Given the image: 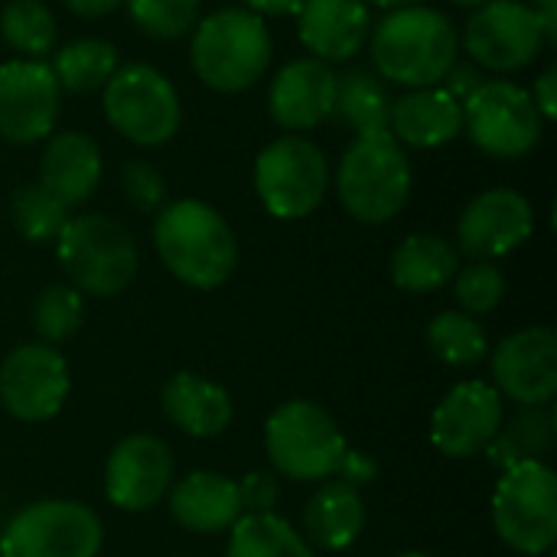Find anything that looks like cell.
Instances as JSON below:
<instances>
[{
  "instance_id": "obj_1",
  "label": "cell",
  "mask_w": 557,
  "mask_h": 557,
  "mask_svg": "<svg viewBox=\"0 0 557 557\" xmlns=\"http://www.w3.org/2000/svg\"><path fill=\"white\" fill-rule=\"evenodd\" d=\"M375 72L401 88L441 85L460 55V36L447 13L414 3L388 10L369 33Z\"/></svg>"
},
{
  "instance_id": "obj_2",
  "label": "cell",
  "mask_w": 557,
  "mask_h": 557,
  "mask_svg": "<svg viewBox=\"0 0 557 557\" xmlns=\"http://www.w3.org/2000/svg\"><path fill=\"white\" fill-rule=\"evenodd\" d=\"M153 248L163 268L193 290L222 287L238 264L232 225L202 199L166 202L153 222Z\"/></svg>"
},
{
  "instance_id": "obj_3",
  "label": "cell",
  "mask_w": 557,
  "mask_h": 557,
  "mask_svg": "<svg viewBox=\"0 0 557 557\" xmlns=\"http://www.w3.org/2000/svg\"><path fill=\"white\" fill-rule=\"evenodd\" d=\"M274 55L268 23L245 7H222L196 23L189 62L212 91L235 95L261 82Z\"/></svg>"
},
{
  "instance_id": "obj_4",
  "label": "cell",
  "mask_w": 557,
  "mask_h": 557,
  "mask_svg": "<svg viewBox=\"0 0 557 557\" xmlns=\"http://www.w3.org/2000/svg\"><path fill=\"white\" fill-rule=\"evenodd\" d=\"M411 160L388 131L359 134L343 150L336 166L339 206L366 225L395 219L411 196Z\"/></svg>"
},
{
  "instance_id": "obj_5",
  "label": "cell",
  "mask_w": 557,
  "mask_h": 557,
  "mask_svg": "<svg viewBox=\"0 0 557 557\" xmlns=\"http://www.w3.org/2000/svg\"><path fill=\"white\" fill-rule=\"evenodd\" d=\"M55 258L69 284L85 297H114L137 277V242L111 215H72L55 235Z\"/></svg>"
},
{
  "instance_id": "obj_6",
  "label": "cell",
  "mask_w": 557,
  "mask_h": 557,
  "mask_svg": "<svg viewBox=\"0 0 557 557\" xmlns=\"http://www.w3.org/2000/svg\"><path fill=\"white\" fill-rule=\"evenodd\" d=\"M346 450L349 444L333 414L307 398L284 401L264 424V454L271 470L294 483L333 480Z\"/></svg>"
},
{
  "instance_id": "obj_7",
  "label": "cell",
  "mask_w": 557,
  "mask_h": 557,
  "mask_svg": "<svg viewBox=\"0 0 557 557\" xmlns=\"http://www.w3.org/2000/svg\"><path fill=\"white\" fill-rule=\"evenodd\" d=\"M493 529L519 555H552L557 545V476L545 460L503 470L493 493Z\"/></svg>"
},
{
  "instance_id": "obj_8",
  "label": "cell",
  "mask_w": 557,
  "mask_h": 557,
  "mask_svg": "<svg viewBox=\"0 0 557 557\" xmlns=\"http://www.w3.org/2000/svg\"><path fill=\"white\" fill-rule=\"evenodd\" d=\"M101 108L108 124L137 147H163L183 124L173 82L147 62L117 65L101 88Z\"/></svg>"
},
{
  "instance_id": "obj_9",
  "label": "cell",
  "mask_w": 557,
  "mask_h": 557,
  "mask_svg": "<svg viewBox=\"0 0 557 557\" xmlns=\"http://www.w3.org/2000/svg\"><path fill=\"white\" fill-rule=\"evenodd\" d=\"M330 180L323 150L300 134L271 140L255 160V193L261 206L284 222L313 215L326 199Z\"/></svg>"
},
{
  "instance_id": "obj_10",
  "label": "cell",
  "mask_w": 557,
  "mask_h": 557,
  "mask_svg": "<svg viewBox=\"0 0 557 557\" xmlns=\"http://www.w3.org/2000/svg\"><path fill=\"white\" fill-rule=\"evenodd\" d=\"M104 525L78 499H39L23 506L0 535V557H98Z\"/></svg>"
},
{
  "instance_id": "obj_11",
  "label": "cell",
  "mask_w": 557,
  "mask_h": 557,
  "mask_svg": "<svg viewBox=\"0 0 557 557\" xmlns=\"http://www.w3.org/2000/svg\"><path fill=\"white\" fill-rule=\"evenodd\" d=\"M463 131L486 157L522 160L542 144L545 117L529 88L506 78H486L463 101Z\"/></svg>"
},
{
  "instance_id": "obj_12",
  "label": "cell",
  "mask_w": 557,
  "mask_h": 557,
  "mask_svg": "<svg viewBox=\"0 0 557 557\" xmlns=\"http://www.w3.org/2000/svg\"><path fill=\"white\" fill-rule=\"evenodd\" d=\"M548 46L535 13L522 0H490L473 10L463 26V49L470 62L486 72L529 69Z\"/></svg>"
},
{
  "instance_id": "obj_13",
  "label": "cell",
  "mask_w": 557,
  "mask_h": 557,
  "mask_svg": "<svg viewBox=\"0 0 557 557\" xmlns=\"http://www.w3.org/2000/svg\"><path fill=\"white\" fill-rule=\"evenodd\" d=\"M72 388L69 362L55 346L23 343L0 362V405L10 418L39 424L62 411Z\"/></svg>"
},
{
  "instance_id": "obj_14",
  "label": "cell",
  "mask_w": 557,
  "mask_h": 557,
  "mask_svg": "<svg viewBox=\"0 0 557 557\" xmlns=\"http://www.w3.org/2000/svg\"><path fill=\"white\" fill-rule=\"evenodd\" d=\"M62 88L46 59H10L0 65V137L36 144L55 131Z\"/></svg>"
},
{
  "instance_id": "obj_15",
  "label": "cell",
  "mask_w": 557,
  "mask_h": 557,
  "mask_svg": "<svg viewBox=\"0 0 557 557\" xmlns=\"http://www.w3.org/2000/svg\"><path fill=\"white\" fill-rule=\"evenodd\" d=\"M173 450L157 434H127L104 460V496L121 512H150L173 486Z\"/></svg>"
},
{
  "instance_id": "obj_16",
  "label": "cell",
  "mask_w": 557,
  "mask_h": 557,
  "mask_svg": "<svg viewBox=\"0 0 557 557\" xmlns=\"http://www.w3.org/2000/svg\"><path fill=\"white\" fill-rule=\"evenodd\" d=\"M506 424L503 395L480 379L454 385L431 414V444L454 460H470L486 450V444Z\"/></svg>"
},
{
  "instance_id": "obj_17",
  "label": "cell",
  "mask_w": 557,
  "mask_h": 557,
  "mask_svg": "<svg viewBox=\"0 0 557 557\" xmlns=\"http://www.w3.org/2000/svg\"><path fill=\"white\" fill-rule=\"evenodd\" d=\"M535 235V209L519 189H486L457 219V245L473 261L506 258Z\"/></svg>"
},
{
  "instance_id": "obj_18",
  "label": "cell",
  "mask_w": 557,
  "mask_h": 557,
  "mask_svg": "<svg viewBox=\"0 0 557 557\" xmlns=\"http://www.w3.org/2000/svg\"><path fill=\"white\" fill-rule=\"evenodd\" d=\"M493 388L522 408L552 405L557 395L555 330L532 326L506 336L493 352Z\"/></svg>"
},
{
  "instance_id": "obj_19",
  "label": "cell",
  "mask_w": 557,
  "mask_h": 557,
  "mask_svg": "<svg viewBox=\"0 0 557 557\" xmlns=\"http://www.w3.org/2000/svg\"><path fill=\"white\" fill-rule=\"evenodd\" d=\"M333 98H336V72L326 62L304 55V59H290L274 75L268 91V114L287 134H300L320 127L330 117Z\"/></svg>"
},
{
  "instance_id": "obj_20",
  "label": "cell",
  "mask_w": 557,
  "mask_h": 557,
  "mask_svg": "<svg viewBox=\"0 0 557 557\" xmlns=\"http://www.w3.org/2000/svg\"><path fill=\"white\" fill-rule=\"evenodd\" d=\"M372 33L366 0H307L297 13V36L320 62H349Z\"/></svg>"
},
{
  "instance_id": "obj_21",
  "label": "cell",
  "mask_w": 557,
  "mask_h": 557,
  "mask_svg": "<svg viewBox=\"0 0 557 557\" xmlns=\"http://www.w3.org/2000/svg\"><path fill=\"white\" fill-rule=\"evenodd\" d=\"M170 516L193 535H219L228 532L242 516L238 480L215 470H193L183 480H173L166 493Z\"/></svg>"
},
{
  "instance_id": "obj_22",
  "label": "cell",
  "mask_w": 557,
  "mask_h": 557,
  "mask_svg": "<svg viewBox=\"0 0 557 557\" xmlns=\"http://www.w3.org/2000/svg\"><path fill=\"white\" fill-rule=\"evenodd\" d=\"M388 134L414 150L444 147L463 134V104L441 85L411 88L401 98H392Z\"/></svg>"
},
{
  "instance_id": "obj_23",
  "label": "cell",
  "mask_w": 557,
  "mask_h": 557,
  "mask_svg": "<svg viewBox=\"0 0 557 557\" xmlns=\"http://www.w3.org/2000/svg\"><path fill=\"white\" fill-rule=\"evenodd\" d=\"M101 170L104 163L95 137H88L85 131L49 134V144L42 147L39 157V183L69 209L95 196L101 183Z\"/></svg>"
},
{
  "instance_id": "obj_24",
  "label": "cell",
  "mask_w": 557,
  "mask_h": 557,
  "mask_svg": "<svg viewBox=\"0 0 557 557\" xmlns=\"http://www.w3.org/2000/svg\"><path fill=\"white\" fill-rule=\"evenodd\" d=\"M160 405H163V414L173 421V428L199 441L225 434L235 418L232 395L219 382L199 372H176L163 385Z\"/></svg>"
},
{
  "instance_id": "obj_25",
  "label": "cell",
  "mask_w": 557,
  "mask_h": 557,
  "mask_svg": "<svg viewBox=\"0 0 557 557\" xmlns=\"http://www.w3.org/2000/svg\"><path fill=\"white\" fill-rule=\"evenodd\" d=\"M366 529V503L343 480H323L304 509V539L320 552H346Z\"/></svg>"
},
{
  "instance_id": "obj_26",
  "label": "cell",
  "mask_w": 557,
  "mask_h": 557,
  "mask_svg": "<svg viewBox=\"0 0 557 557\" xmlns=\"http://www.w3.org/2000/svg\"><path fill=\"white\" fill-rule=\"evenodd\" d=\"M457 271H460V255L454 242H447L444 235H428V232L408 235L395 248L392 264H388L392 284L408 294H434L447 287Z\"/></svg>"
},
{
  "instance_id": "obj_27",
  "label": "cell",
  "mask_w": 557,
  "mask_h": 557,
  "mask_svg": "<svg viewBox=\"0 0 557 557\" xmlns=\"http://www.w3.org/2000/svg\"><path fill=\"white\" fill-rule=\"evenodd\" d=\"M388 114H392V95L379 75H372L369 69L336 72V98L330 111L336 124H343L359 137V134L388 131Z\"/></svg>"
},
{
  "instance_id": "obj_28",
  "label": "cell",
  "mask_w": 557,
  "mask_h": 557,
  "mask_svg": "<svg viewBox=\"0 0 557 557\" xmlns=\"http://www.w3.org/2000/svg\"><path fill=\"white\" fill-rule=\"evenodd\" d=\"M225 557H317L310 542L277 512L242 516L228 529Z\"/></svg>"
},
{
  "instance_id": "obj_29",
  "label": "cell",
  "mask_w": 557,
  "mask_h": 557,
  "mask_svg": "<svg viewBox=\"0 0 557 557\" xmlns=\"http://www.w3.org/2000/svg\"><path fill=\"white\" fill-rule=\"evenodd\" d=\"M55 82L62 91L72 95H88L104 88V82L114 75L117 69V49L108 39H72L62 49H52V62H49Z\"/></svg>"
},
{
  "instance_id": "obj_30",
  "label": "cell",
  "mask_w": 557,
  "mask_h": 557,
  "mask_svg": "<svg viewBox=\"0 0 557 557\" xmlns=\"http://www.w3.org/2000/svg\"><path fill=\"white\" fill-rule=\"evenodd\" d=\"M555 444V414L548 405L542 408H522L509 424L499 428V434L486 444V460L496 470H509L522 460H542V454Z\"/></svg>"
},
{
  "instance_id": "obj_31",
  "label": "cell",
  "mask_w": 557,
  "mask_h": 557,
  "mask_svg": "<svg viewBox=\"0 0 557 557\" xmlns=\"http://www.w3.org/2000/svg\"><path fill=\"white\" fill-rule=\"evenodd\" d=\"M428 349L450 369H470L486 359L490 339L476 317L463 310H444L428 323Z\"/></svg>"
},
{
  "instance_id": "obj_32",
  "label": "cell",
  "mask_w": 557,
  "mask_h": 557,
  "mask_svg": "<svg viewBox=\"0 0 557 557\" xmlns=\"http://www.w3.org/2000/svg\"><path fill=\"white\" fill-rule=\"evenodd\" d=\"M0 39L20 59H46L55 49L59 26L42 0H10L0 10Z\"/></svg>"
},
{
  "instance_id": "obj_33",
  "label": "cell",
  "mask_w": 557,
  "mask_h": 557,
  "mask_svg": "<svg viewBox=\"0 0 557 557\" xmlns=\"http://www.w3.org/2000/svg\"><path fill=\"white\" fill-rule=\"evenodd\" d=\"M69 219H72L69 206L55 199L42 183H26L13 196V225L33 245L55 242V235L62 232Z\"/></svg>"
},
{
  "instance_id": "obj_34",
  "label": "cell",
  "mask_w": 557,
  "mask_h": 557,
  "mask_svg": "<svg viewBox=\"0 0 557 557\" xmlns=\"http://www.w3.org/2000/svg\"><path fill=\"white\" fill-rule=\"evenodd\" d=\"M82 320H85V297L72 284H52L33 304V330L46 346H59L72 339L82 330Z\"/></svg>"
},
{
  "instance_id": "obj_35",
  "label": "cell",
  "mask_w": 557,
  "mask_h": 557,
  "mask_svg": "<svg viewBox=\"0 0 557 557\" xmlns=\"http://www.w3.org/2000/svg\"><path fill=\"white\" fill-rule=\"evenodd\" d=\"M199 3L202 0H124L131 23L144 36L163 42L186 36L199 23Z\"/></svg>"
},
{
  "instance_id": "obj_36",
  "label": "cell",
  "mask_w": 557,
  "mask_h": 557,
  "mask_svg": "<svg viewBox=\"0 0 557 557\" xmlns=\"http://www.w3.org/2000/svg\"><path fill=\"white\" fill-rule=\"evenodd\" d=\"M454 297L470 317L493 313L506 300V274L493 261H473L454 274Z\"/></svg>"
},
{
  "instance_id": "obj_37",
  "label": "cell",
  "mask_w": 557,
  "mask_h": 557,
  "mask_svg": "<svg viewBox=\"0 0 557 557\" xmlns=\"http://www.w3.org/2000/svg\"><path fill=\"white\" fill-rule=\"evenodd\" d=\"M121 193L137 212H160L166 206V183L147 160H131L121 170Z\"/></svg>"
},
{
  "instance_id": "obj_38",
  "label": "cell",
  "mask_w": 557,
  "mask_h": 557,
  "mask_svg": "<svg viewBox=\"0 0 557 557\" xmlns=\"http://www.w3.org/2000/svg\"><path fill=\"white\" fill-rule=\"evenodd\" d=\"M238 496H242V509L245 516H258V512H274L277 499H281V483L274 470H251L238 480Z\"/></svg>"
},
{
  "instance_id": "obj_39",
  "label": "cell",
  "mask_w": 557,
  "mask_h": 557,
  "mask_svg": "<svg viewBox=\"0 0 557 557\" xmlns=\"http://www.w3.org/2000/svg\"><path fill=\"white\" fill-rule=\"evenodd\" d=\"M336 480H343V483L352 486V490H362V486H369V483L379 480V463H375V457H369L366 450L349 447V450L343 454V460H339Z\"/></svg>"
},
{
  "instance_id": "obj_40",
  "label": "cell",
  "mask_w": 557,
  "mask_h": 557,
  "mask_svg": "<svg viewBox=\"0 0 557 557\" xmlns=\"http://www.w3.org/2000/svg\"><path fill=\"white\" fill-rule=\"evenodd\" d=\"M483 82H486V75H483V69H480L476 62H460V59H457V62L450 65V72L444 75L441 88H444L447 95H454V98L463 104Z\"/></svg>"
},
{
  "instance_id": "obj_41",
  "label": "cell",
  "mask_w": 557,
  "mask_h": 557,
  "mask_svg": "<svg viewBox=\"0 0 557 557\" xmlns=\"http://www.w3.org/2000/svg\"><path fill=\"white\" fill-rule=\"evenodd\" d=\"M532 101H535V108H539V114L545 117V124L548 121H555L557 117V65H548L539 78H535V85H532Z\"/></svg>"
},
{
  "instance_id": "obj_42",
  "label": "cell",
  "mask_w": 557,
  "mask_h": 557,
  "mask_svg": "<svg viewBox=\"0 0 557 557\" xmlns=\"http://www.w3.org/2000/svg\"><path fill=\"white\" fill-rule=\"evenodd\" d=\"M307 0H245V10L264 16H297Z\"/></svg>"
},
{
  "instance_id": "obj_43",
  "label": "cell",
  "mask_w": 557,
  "mask_h": 557,
  "mask_svg": "<svg viewBox=\"0 0 557 557\" xmlns=\"http://www.w3.org/2000/svg\"><path fill=\"white\" fill-rule=\"evenodd\" d=\"M65 7L82 20H101L114 13L117 7H124V0H65Z\"/></svg>"
},
{
  "instance_id": "obj_44",
  "label": "cell",
  "mask_w": 557,
  "mask_h": 557,
  "mask_svg": "<svg viewBox=\"0 0 557 557\" xmlns=\"http://www.w3.org/2000/svg\"><path fill=\"white\" fill-rule=\"evenodd\" d=\"M529 7H532L535 20H539V26H542L545 39H548V46H555L557 42V0H532Z\"/></svg>"
},
{
  "instance_id": "obj_45",
  "label": "cell",
  "mask_w": 557,
  "mask_h": 557,
  "mask_svg": "<svg viewBox=\"0 0 557 557\" xmlns=\"http://www.w3.org/2000/svg\"><path fill=\"white\" fill-rule=\"evenodd\" d=\"M369 7H382V10H398V7H414V3H424V0H366Z\"/></svg>"
},
{
  "instance_id": "obj_46",
  "label": "cell",
  "mask_w": 557,
  "mask_h": 557,
  "mask_svg": "<svg viewBox=\"0 0 557 557\" xmlns=\"http://www.w3.org/2000/svg\"><path fill=\"white\" fill-rule=\"evenodd\" d=\"M454 7H467V10H476V7H483V3H490V0H450Z\"/></svg>"
},
{
  "instance_id": "obj_47",
  "label": "cell",
  "mask_w": 557,
  "mask_h": 557,
  "mask_svg": "<svg viewBox=\"0 0 557 557\" xmlns=\"http://www.w3.org/2000/svg\"><path fill=\"white\" fill-rule=\"evenodd\" d=\"M392 557H431V555H424V552H398V555H392Z\"/></svg>"
},
{
  "instance_id": "obj_48",
  "label": "cell",
  "mask_w": 557,
  "mask_h": 557,
  "mask_svg": "<svg viewBox=\"0 0 557 557\" xmlns=\"http://www.w3.org/2000/svg\"><path fill=\"white\" fill-rule=\"evenodd\" d=\"M548 557H555V555H548Z\"/></svg>"
}]
</instances>
